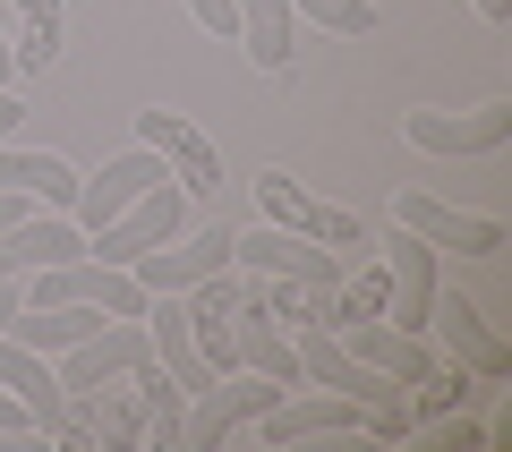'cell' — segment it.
Instances as JSON below:
<instances>
[{"label":"cell","mask_w":512,"mask_h":452,"mask_svg":"<svg viewBox=\"0 0 512 452\" xmlns=\"http://www.w3.org/2000/svg\"><path fill=\"white\" fill-rule=\"evenodd\" d=\"M0 384H9V393H18L26 410H35V435H43V444H60V452H94L43 350H26V342H9V333H0Z\"/></svg>","instance_id":"6da1fadb"},{"label":"cell","mask_w":512,"mask_h":452,"mask_svg":"<svg viewBox=\"0 0 512 452\" xmlns=\"http://www.w3.org/2000/svg\"><path fill=\"white\" fill-rule=\"evenodd\" d=\"M9 9H18V35H9L18 77H26V69H52L60 43H69V9H60V0H9Z\"/></svg>","instance_id":"ffe728a7"},{"label":"cell","mask_w":512,"mask_h":452,"mask_svg":"<svg viewBox=\"0 0 512 452\" xmlns=\"http://www.w3.org/2000/svg\"><path fill=\"white\" fill-rule=\"evenodd\" d=\"M69 410H77V427H86V444H94V452H128V444H146V418H137V393H128V376H120V384H94V393H69Z\"/></svg>","instance_id":"2e32d148"},{"label":"cell","mask_w":512,"mask_h":452,"mask_svg":"<svg viewBox=\"0 0 512 452\" xmlns=\"http://www.w3.org/2000/svg\"><path fill=\"white\" fill-rule=\"evenodd\" d=\"M256 205H265V222H282V231L316 239V248H359V239H367V222L350 214V205L308 197V188H299L291 171H256Z\"/></svg>","instance_id":"5b68a950"},{"label":"cell","mask_w":512,"mask_h":452,"mask_svg":"<svg viewBox=\"0 0 512 452\" xmlns=\"http://www.w3.org/2000/svg\"><path fill=\"white\" fill-rule=\"evenodd\" d=\"M231 273H282V282L342 290V256L316 248V239H299V231H282V222H265V231H231Z\"/></svg>","instance_id":"277c9868"},{"label":"cell","mask_w":512,"mask_h":452,"mask_svg":"<svg viewBox=\"0 0 512 452\" xmlns=\"http://www.w3.org/2000/svg\"><path fill=\"white\" fill-rule=\"evenodd\" d=\"M188 18H197L205 35H239V0H188Z\"/></svg>","instance_id":"603a6c76"},{"label":"cell","mask_w":512,"mask_h":452,"mask_svg":"<svg viewBox=\"0 0 512 452\" xmlns=\"http://www.w3.org/2000/svg\"><path fill=\"white\" fill-rule=\"evenodd\" d=\"M137 145H154L171 163V180L188 188V205H205L222 188V154H214V137H205L197 120H180V111H137Z\"/></svg>","instance_id":"9c48e42d"},{"label":"cell","mask_w":512,"mask_h":452,"mask_svg":"<svg viewBox=\"0 0 512 452\" xmlns=\"http://www.w3.org/2000/svg\"><path fill=\"white\" fill-rule=\"evenodd\" d=\"M18 120H26V103H18V94H9V86H0V145L18 137Z\"/></svg>","instance_id":"d4e9b609"},{"label":"cell","mask_w":512,"mask_h":452,"mask_svg":"<svg viewBox=\"0 0 512 452\" xmlns=\"http://www.w3.org/2000/svg\"><path fill=\"white\" fill-rule=\"evenodd\" d=\"M333 333V325H325ZM333 342H342L350 350V359H367V367H376V376H393V384H402V393H419V384L427 376H436V350H427V342H410V333H393V325H384V316H359V325H342V333H333Z\"/></svg>","instance_id":"4fadbf2b"},{"label":"cell","mask_w":512,"mask_h":452,"mask_svg":"<svg viewBox=\"0 0 512 452\" xmlns=\"http://www.w3.org/2000/svg\"><path fill=\"white\" fill-rule=\"evenodd\" d=\"M384 308H393V273H384V265H367L359 282L342 273V290H333V333L359 325V316H384Z\"/></svg>","instance_id":"44dd1931"},{"label":"cell","mask_w":512,"mask_h":452,"mask_svg":"<svg viewBox=\"0 0 512 452\" xmlns=\"http://www.w3.org/2000/svg\"><path fill=\"white\" fill-rule=\"evenodd\" d=\"M470 9H478L487 26H512V0H470Z\"/></svg>","instance_id":"484cf974"},{"label":"cell","mask_w":512,"mask_h":452,"mask_svg":"<svg viewBox=\"0 0 512 452\" xmlns=\"http://www.w3.org/2000/svg\"><path fill=\"white\" fill-rule=\"evenodd\" d=\"M427 333H444V359H453V367H470L478 384H504V376H512V350L487 333V316H478V299H470V290H444V282H436Z\"/></svg>","instance_id":"52a82bcc"},{"label":"cell","mask_w":512,"mask_h":452,"mask_svg":"<svg viewBox=\"0 0 512 452\" xmlns=\"http://www.w3.org/2000/svg\"><path fill=\"white\" fill-rule=\"evenodd\" d=\"M231 367H256V376H274V384H308L299 376V350H291V325H274L248 290H239V308H231Z\"/></svg>","instance_id":"5bb4252c"},{"label":"cell","mask_w":512,"mask_h":452,"mask_svg":"<svg viewBox=\"0 0 512 452\" xmlns=\"http://www.w3.org/2000/svg\"><path fill=\"white\" fill-rule=\"evenodd\" d=\"M69 256H86V231L60 214H26L0 231V282H18V273H43V265H69Z\"/></svg>","instance_id":"9a60e30c"},{"label":"cell","mask_w":512,"mask_h":452,"mask_svg":"<svg viewBox=\"0 0 512 452\" xmlns=\"http://www.w3.org/2000/svg\"><path fill=\"white\" fill-rule=\"evenodd\" d=\"M239 43L265 77H282L299 60V9L291 0H239Z\"/></svg>","instance_id":"ac0fdd59"},{"label":"cell","mask_w":512,"mask_h":452,"mask_svg":"<svg viewBox=\"0 0 512 452\" xmlns=\"http://www.w3.org/2000/svg\"><path fill=\"white\" fill-rule=\"evenodd\" d=\"M171 180V163L154 154V145H128V154H111L94 180H77V205H69V222L77 231H103L111 214H128V205L146 197V188H163Z\"/></svg>","instance_id":"8992f818"},{"label":"cell","mask_w":512,"mask_h":452,"mask_svg":"<svg viewBox=\"0 0 512 452\" xmlns=\"http://www.w3.org/2000/svg\"><path fill=\"white\" fill-rule=\"evenodd\" d=\"M367 418H376V410H359V401H342V393H308V384H291L274 410H256V435H265V444H299V435H367Z\"/></svg>","instance_id":"8fae6325"},{"label":"cell","mask_w":512,"mask_h":452,"mask_svg":"<svg viewBox=\"0 0 512 452\" xmlns=\"http://www.w3.org/2000/svg\"><path fill=\"white\" fill-rule=\"evenodd\" d=\"M402 137L419 154H495L512 137V103H478V111H402Z\"/></svg>","instance_id":"30bf717a"},{"label":"cell","mask_w":512,"mask_h":452,"mask_svg":"<svg viewBox=\"0 0 512 452\" xmlns=\"http://www.w3.org/2000/svg\"><path fill=\"white\" fill-rule=\"evenodd\" d=\"M222 265H231V222H214V231H197V239H163V248H146L128 273H137V290L154 299V290H197L205 273H222Z\"/></svg>","instance_id":"7c38bea8"},{"label":"cell","mask_w":512,"mask_h":452,"mask_svg":"<svg viewBox=\"0 0 512 452\" xmlns=\"http://www.w3.org/2000/svg\"><path fill=\"white\" fill-rule=\"evenodd\" d=\"M0 435H35V410H26L9 384H0Z\"/></svg>","instance_id":"cb8c5ba5"},{"label":"cell","mask_w":512,"mask_h":452,"mask_svg":"<svg viewBox=\"0 0 512 452\" xmlns=\"http://www.w3.org/2000/svg\"><path fill=\"white\" fill-rule=\"evenodd\" d=\"M180 222H188V188L163 180V188H146V197L128 205V214H111L103 231H86V256H103V265H137L146 248L180 239Z\"/></svg>","instance_id":"7a4b0ae2"},{"label":"cell","mask_w":512,"mask_h":452,"mask_svg":"<svg viewBox=\"0 0 512 452\" xmlns=\"http://www.w3.org/2000/svg\"><path fill=\"white\" fill-rule=\"evenodd\" d=\"M384 273H393V308H384V325L410 333V342H427V308H436V282H444V248H427L419 231H384Z\"/></svg>","instance_id":"3957f363"},{"label":"cell","mask_w":512,"mask_h":452,"mask_svg":"<svg viewBox=\"0 0 512 452\" xmlns=\"http://www.w3.org/2000/svg\"><path fill=\"white\" fill-rule=\"evenodd\" d=\"M393 222L419 231L427 248H453V256H495V248H504V222H495V214L444 205V197H427V188H402V197H393Z\"/></svg>","instance_id":"ba28073f"},{"label":"cell","mask_w":512,"mask_h":452,"mask_svg":"<svg viewBox=\"0 0 512 452\" xmlns=\"http://www.w3.org/2000/svg\"><path fill=\"white\" fill-rule=\"evenodd\" d=\"M0 188H18L35 205H77V171L60 154H18V145H0Z\"/></svg>","instance_id":"d6986e66"},{"label":"cell","mask_w":512,"mask_h":452,"mask_svg":"<svg viewBox=\"0 0 512 452\" xmlns=\"http://www.w3.org/2000/svg\"><path fill=\"white\" fill-rule=\"evenodd\" d=\"M291 9L325 35H376V0H291Z\"/></svg>","instance_id":"7402d4cb"},{"label":"cell","mask_w":512,"mask_h":452,"mask_svg":"<svg viewBox=\"0 0 512 452\" xmlns=\"http://www.w3.org/2000/svg\"><path fill=\"white\" fill-rule=\"evenodd\" d=\"M0 86H18V52H9V35H0Z\"/></svg>","instance_id":"4316f807"},{"label":"cell","mask_w":512,"mask_h":452,"mask_svg":"<svg viewBox=\"0 0 512 452\" xmlns=\"http://www.w3.org/2000/svg\"><path fill=\"white\" fill-rule=\"evenodd\" d=\"M128 393H137V418H146V452H180L188 393L171 384V367L163 359H137V367H128Z\"/></svg>","instance_id":"e0dca14e"}]
</instances>
